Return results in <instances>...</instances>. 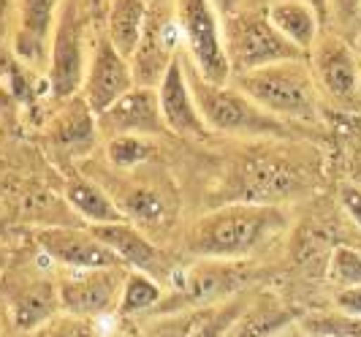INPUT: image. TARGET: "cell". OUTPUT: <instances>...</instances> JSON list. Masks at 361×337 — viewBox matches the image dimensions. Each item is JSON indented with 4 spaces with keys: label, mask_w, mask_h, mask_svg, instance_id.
Wrapping results in <instances>:
<instances>
[{
    "label": "cell",
    "mask_w": 361,
    "mask_h": 337,
    "mask_svg": "<svg viewBox=\"0 0 361 337\" xmlns=\"http://www.w3.org/2000/svg\"><path fill=\"white\" fill-rule=\"evenodd\" d=\"M174 17L180 28L188 60L212 85H231V66L223 44V17L209 0H174Z\"/></svg>",
    "instance_id": "6"
},
{
    "label": "cell",
    "mask_w": 361,
    "mask_h": 337,
    "mask_svg": "<svg viewBox=\"0 0 361 337\" xmlns=\"http://www.w3.org/2000/svg\"><path fill=\"white\" fill-rule=\"evenodd\" d=\"M340 201H343L345 213L353 218V223L361 229V185H343L340 188Z\"/></svg>",
    "instance_id": "29"
},
{
    "label": "cell",
    "mask_w": 361,
    "mask_h": 337,
    "mask_svg": "<svg viewBox=\"0 0 361 337\" xmlns=\"http://www.w3.org/2000/svg\"><path fill=\"white\" fill-rule=\"evenodd\" d=\"M267 14H269L271 25L307 57L315 49L318 38L324 36L321 19L305 0H274L267 8Z\"/></svg>",
    "instance_id": "17"
},
{
    "label": "cell",
    "mask_w": 361,
    "mask_h": 337,
    "mask_svg": "<svg viewBox=\"0 0 361 337\" xmlns=\"http://www.w3.org/2000/svg\"><path fill=\"white\" fill-rule=\"evenodd\" d=\"M66 199L82 218L92 220L95 226H109V223H126L123 210L114 204V199L90 182L87 177H71L66 182Z\"/></svg>",
    "instance_id": "19"
},
{
    "label": "cell",
    "mask_w": 361,
    "mask_h": 337,
    "mask_svg": "<svg viewBox=\"0 0 361 337\" xmlns=\"http://www.w3.org/2000/svg\"><path fill=\"white\" fill-rule=\"evenodd\" d=\"M288 215L277 204L234 201L217 207L193 223L188 234V250L204 259H242L269 242L286 229Z\"/></svg>",
    "instance_id": "1"
},
{
    "label": "cell",
    "mask_w": 361,
    "mask_h": 337,
    "mask_svg": "<svg viewBox=\"0 0 361 337\" xmlns=\"http://www.w3.org/2000/svg\"><path fill=\"white\" fill-rule=\"evenodd\" d=\"M66 0H14V41L11 49L25 69L47 76L49 69V52L57 19Z\"/></svg>",
    "instance_id": "8"
},
{
    "label": "cell",
    "mask_w": 361,
    "mask_h": 337,
    "mask_svg": "<svg viewBox=\"0 0 361 337\" xmlns=\"http://www.w3.org/2000/svg\"><path fill=\"white\" fill-rule=\"evenodd\" d=\"M223 44L234 79L286 60H307V54L271 25L267 8H242L223 19Z\"/></svg>",
    "instance_id": "4"
},
{
    "label": "cell",
    "mask_w": 361,
    "mask_h": 337,
    "mask_svg": "<svg viewBox=\"0 0 361 337\" xmlns=\"http://www.w3.org/2000/svg\"><path fill=\"white\" fill-rule=\"evenodd\" d=\"M302 329L310 337H361V319L348 313H318L302 319Z\"/></svg>",
    "instance_id": "23"
},
{
    "label": "cell",
    "mask_w": 361,
    "mask_h": 337,
    "mask_svg": "<svg viewBox=\"0 0 361 337\" xmlns=\"http://www.w3.org/2000/svg\"><path fill=\"white\" fill-rule=\"evenodd\" d=\"M149 8H174V0H147Z\"/></svg>",
    "instance_id": "33"
},
{
    "label": "cell",
    "mask_w": 361,
    "mask_h": 337,
    "mask_svg": "<svg viewBox=\"0 0 361 337\" xmlns=\"http://www.w3.org/2000/svg\"><path fill=\"white\" fill-rule=\"evenodd\" d=\"M209 3L215 6L217 14L226 19V17H231V14H236V11H242L247 0H209Z\"/></svg>",
    "instance_id": "31"
},
{
    "label": "cell",
    "mask_w": 361,
    "mask_h": 337,
    "mask_svg": "<svg viewBox=\"0 0 361 337\" xmlns=\"http://www.w3.org/2000/svg\"><path fill=\"white\" fill-rule=\"evenodd\" d=\"M236 319H239V305H231V307H226V310L212 313L190 337H223V332H228V326H231Z\"/></svg>",
    "instance_id": "28"
},
{
    "label": "cell",
    "mask_w": 361,
    "mask_h": 337,
    "mask_svg": "<svg viewBox=\"0 0 361 337\" xmlns=\"http://www.w3.org/2000/svg\"><path fill=\"white\" fill-rule=\"evenodd\" d=\"M47 136L54 144V150L82 158L101 139L98 114L87 107V101L82 95H76L66 104H57V112L47 123Z\"/></svg>",
    "instance_id": "14"
},
{
    "label": "cell",
    "mask_w": 361,
    "mask_h": 337,
    "mask_svg": "<svg viewBox=\"0 0 361 337\" xmlns=\"http://www.w3.org/2000/svg\"><path fill=\"white\" fill-rule=\"evenodd\" d=\"M98 128L104 139H117V136H145L155 139L169 134L161 114V98L158 90L152 88H136L126 93L117 104L98 114Z\"/></svg>",
    "instance_id": "11"
},
{
    "label": "cell",
    "mask_w": 361,
    "mask_h": 337,
    "mask_svg": "<svg viewBox=\"0 0 361 337\" xmlns=\"http://www.w3.org/2000/svg\"><path fill=\"white\" fill-rule=\"evenodd\" d=\"M356 52H359V57H361V33H359V38H356Z\"/></svg>",
    "instance_id": "36"
},
{
    "label": "cell",
    "mask_w": 361,
    "mask_h": 337,
    "mask_svg": "<svg viewBox=\"0 0 361 337\" xmlns=\"http://www.w3.org/2000/svg\"><path fill=\"white\" fill-rule=\"evenodd\" d=\"M147 19H149L147 0H109L104 33L114 44V49L130 60L142 44Z\"/></svg>",
    "instance_id": "18"
},
{
    "label": "cell",
    "mask_w": 361,
    "mask_h": 337,
    "mask_svg": "<svg viewBox=\"0 0 361 337\" xmlns=\"http://www.w3.org/2000/svg\"><path fill=\"white\" fill-rule=\"evenodd\" d=\"M57 305V288L49 280H36L25 285L14 300V319L19 329H33L44 319H49Z\"/></svg>",
    "instance_id": "21"
},
{
    "label": "cell",
    "mask_w": 361,
    "mask_h": 337,
    "mask_svg": "<svg viewBox=\"0 0 361 337\" xmlns=\"http://www.w3.org/2000/svg\"><path fill=\"white\" fill-rule=\"evenodd\" d=\"M242 269L239 264H201L188 278V294L193 300H215L242 285Z\"/></svg>",
    "instance_id": "20"
},
{
    "label": "cell",
    "mask_w": 361,
    "mask_h": 337,
    "mask_svg": "<svg viewBox=\"0 0 361 337\" xmlns=\"http://www.w3.org/2000/svg\"><path fill=\"white\" fill-rule=\"evenodd\" d=\"M36 240L41 250L71 269H117L123 259L106 248L92 231H76V229H41L36 231Z\"/></svg>",
    "instance_id": "13"
},
{
    "label": "cell",
    "mask_w": 361,
    "mask_h": 337,
    "mask_svg": "<svg viewBox=\"0 0 361 337\" xmlns=\"http://www.w3.org/2000/svg\"><path fill=\"white\" fill-rule=\"evenodd\" d=\"M288 313L283 310H271V307H261L255 313H247L245 319L234 326V337H267L277 332L280 326L288 324Z\"/></svg>",
    "instance_id": "26"
},
{
    "label": "cell",
    "mask_w": 361,
    "mask_h": 337,
    "mask_svg": "<svg viewBox=\"0 0 361 337\" xmlns=\"http://www.w3.org/2000/svg\"><path fill=\"white\" fill-rule=\"evenodd\" d=\"M87 8H95L90 0H66L57 19L47 69V93L54 104H66L82 93L87 60H90L92 38Z\"/></svg>",
    "instance_id": "5"
},
{
    "label": "cell",
    "mask_w": 361,
    "mask_h": 337,
    "mask_svg": "<svg viewBox=\"0 0 361 337\" xmlns=\"http://www.w3.org/2000/svg\"><path fill=\"white\" fill-rule=\"evenodd\" d=\"M337 307L340 313H348V316H356L361 319V285H353V288H340L337 291Z\"/></svg>",
    "instance_id": "30"
},
{
    "label": "cell",
    "mask_w": 361,
    "mask_h": 337,
    "mask_svg": "<svg viewBox=\"0 0 361 337\" xmlns=\"http://www.w3.org/2000/svg\"><path fill=\"white\" fill-rule=\"evenodd\" d=\"M231 85L283 123H324V98L307 60H286L261 71L236 76Z\"/></svg>",
    "instance_id": "2"
},
{
    "label": "cell",
    "mask_w": 361,
    "mask_h": 337,
    "mask_svg": "<svg viewBox=\"0 0 361 337\" xmlns=\"http://www.w3.org/2000/svg\"><path fill=\"white\" fill-rule=\"evenodd\" d=\"M307 63L324 104L345 114H361V57L356 47L334 33H324Z\"/></svg>",
    "instance_id": "7"
},
{
    "label": "cell",
    "mask_w": 361,
    "mask_h": 337,
    "mask_svg": "<svg viewBox=\"0 0 361 337\" xmlns=\"http://www.w3.org/2000/svg\"><path fill=\"white\" fill-rule=\"evenodd\" d=\"M161 300V288L155 280H149L145 272H133L126 280L123 288V302H120V313H136V310H147L155 302Z\"/></svg>",
    "instance_id": "24"
},
{
    "label": "cell",
    "mask_w": 361,
    "mask_h": 337,
    "mask_svg": "<svg viewBox=\"0 0 361 337\" xmlns=\"http://www.w3.org/2000/svg\"><path fill=\"white\" fill-rule=\"evenodd\" d=\"M155 144L152 139L145 136H117V139H106V158L111 166L130 172L136 166H142L145 160L152 158Z\"/></svg>",
    "instance_id": "22"
},
{
    "label": "cell",
    "mask_w": 361,
    "mask_h": 337,
    "mask_svg": "<svg viewBox=\"0 0 361 337\" xmlns=\"http://www.w3.org/2000/svg\"><path fill=\"white\" fill-rule=\"evenodd\" d=\"M60 337H87V335H85V329H63Z\"/></svg>",
    "instance_id": "35"
},
{
    "label": "cell",
    "mask_w": 361,
    "mask_h": 337,
    "mask_svg": "<svg viewBox=\"0 0 361 337\" xmlns=\"http://www.w3.org/2000/svg\"><path fill=\"white\" fill-rule=\"evenodd\" d=\"M180 41L174 8H149L142 44L130 57L133 79L139 88H161L163 76L180 57Z\"/></svg>",
    "instance_id": "10"
},
{
    "label": "cell",
    "mask_w": 361,
    "mask_h": 337,
    "mask_svg": "<svg viewBox=\"0 0 361 337\" xmlns=\"http://www.w3.org/2000/svg\"><path fill=\"white\" fill-rule=\"evenodd\" d=\"M92 234L111 248L120 259L123 264L136 266L139 272H163V253L149 240H147L142 231H136L130 223H109V226H92Z\"/></svg>",
    "instance_id": "16"
},
{
    "label": "cell",
    "mask_w": 361,
    "mask_h": 337,
    "mask_svg": "<svg viewBox=\"0 0 361 337\" xmlns=\"http://www.w3.org/2000/svg\"><path fill=\"white\" fill-rule=\"evenodd\" d=\"M331 278L343 288L361 285V253L353 248H337L331 253Z\"/></svg>",
    "instance_id": "27"
},
{
    "label": "cell",
    "mask_w": 361,
    "mask_h": 337,
    "mask_svg": "<svg viewBox=\"0 0 361 337\" xmlns=\"http://www.w3.org/2000/svg\"><path fill=\"white\" fill-rule=\"evenodd\" d=\"M274 0H247L245 8H269Z\"/></svg>",
    "instance_id": "34"
},
{
    "label": "cell",
    "mask_w": 361,
    "mask_h": 337,
    "mask_svg": "<svg viewBox=\"0 0 361 337\" xmlns=\"http://www.w3.org/2000/svg\"><path fill=\"white\" fill-rule=\"evenodd\" d=\"M188 85L193 90V98L199 104V112L204 123L209 125L212 134H226V136H247V139H261V136H288L290 125L277 120L267 109H261L253 98H247L236 85H212L201 76L190 60L182 57Z\"/></svg>",
    "instance_id": "3"
},
{
    "label": "cell",
    "mask_w": 361,
    "mask_h": 337,
    "mask_svg": "<svg viewBox=\"0 0 361 337\" xmlns=\"http://www.w3.org/2000/svg\"><path fill=\"white\" fill-rule=\"evenodd\" d=\"M133 88H136V79H133L130 60L114 49L106 33L92 36L90 60H87L82 93H79L87 101V107L95 114H104L111 104H117Z\"/></svg>",
    "instance_id": "9"
},
{
    "label": "cell",
    "mask_w": 361,
    "mask_h": 337,
    "mask_svg": "<svg viewBox=\"0 0 361 337\" xmlns=\"http://www.w3.org/2000/svg\"><path fill=\"white\" fill-rule=\"evenodd\" d=\"M120 266L117 269H73L60 283V302L66 305V310H71L76 316H90L101 313L114 302L120 291Z\"/></svg>",
    "instance_id": "15"
},
{
    "label": "cell",
    "mask_w": 361,
    "mask_h": 337,
    "mask_svg": "<svg viewBox=\"0 0 361 337\" xmlns=\"http://www.w3.org/2000/svg\"><path fill=\"white\" fill-rule=\"evenodd\" d=\"M123 215L142 220V223H158L163 218V199L149 188H133L128 196H123Z\"/></svg>",
    "instance_id": "25"
},
{
    "label": "cell",
    "mask_w": 361,
    "mask_h": 337,
    "mask_svg": "<svg viewBox=\"0 0 361 337\" xmlns=\"http://www.w3.org/2000/svg\"><path fill=\"white\" fill-rule=\"evenodd\" d=\"M158 98H161V114L169 134L190 139V142H207L212 136L209 125L201 117L199 104L193 98V90L188 85L185 66H182V52L174 60V66L169 69V73L163 76L161 88H158Z\"/></svg>",
    "instance_id": "12"
},
{
    "label": "cell",
    "mask_w": 361,
    "mask_h": 337,
    "mask_svg": "<svg viewBox=\"0 0 361 337\" xmlns=\"http://www.w3.org/2000/svg\"><path fill=\"white\" fill-rule=\"evenodd\" d=\"M8 6V0H0V8H6Z\"/></svg>",
    "instance_id": "37"
},
{
    "label": "cell",
    "mask_w": 361,
    "mask_h": 337,
    "mask_svg": "<svg viewBox=\"0 0 361 337\" xmlns=\"http://www.w3.org/2000/svg\"><path fill=\"white\" fill-rule=\"evenodd\" d=\"M310 8L318 14V19H321V25L326 28V22H329V17H331V0H305Z\"/></svg>",
    "instance_id": "32"
},
{
    "label": "cell",
    "mask_w": 361,
    "mask_h": 337,
    "mask_svg": "<svg viewBox=\"0 0 361 337\" xmlns=\"http://www.w3.org/2000/svg\"><path fill=\"white\" fill-rule=\"evenodd\" d=\"M92 6H101V3H104V0H90Z\"/></svg>",
    "instance_id": "38"
},
{
    "label": "cell",
    "mask_w": 361,
    "mask_h": 337,
    "mask_svg": "<svg viewBox=\"0 0 361 337\" xmlns=\"http://www.w3.org/2000/svg\"><path fill=\"white\" fill-rule=\"evenodd\" d=\"M104 3H109V0H104Z\"/></svg>",
    "instance_id": "39"
}]
</instances>
